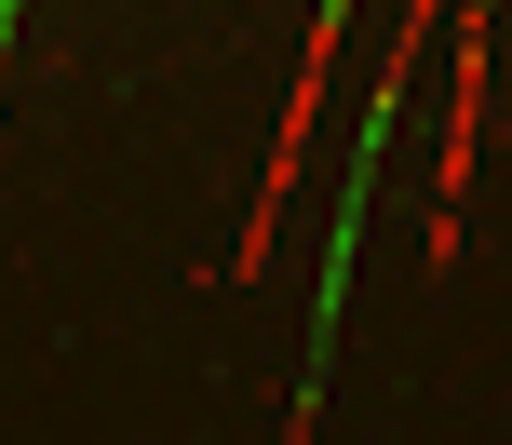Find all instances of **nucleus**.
Listing matches in <instances>:
<instances>
[{"instance_id":"nucleus-1","label":"nucleus","mask_w":512,"mask_h":445,"mask_svg":"<svg viewBox=\"0 0 512 445\" xmlns=\"http://www.w3.org/2000/svg\"><path fill=\"white\" fill-rule=\"evenodd\" d=\"M472 135H486V14H459V41H445V135H432V230H418V257H459V203H472Z\"/></svg>"}]
</instances>
